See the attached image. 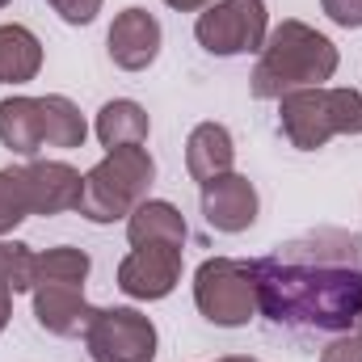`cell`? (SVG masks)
I'll return each mask as SVG.
<instances>
[{
  "instance_id": "cell-1",
  "label": "cell",
  "mask_w": 362,
  "mask_h": 362,
  "mask_svg": "<svg viewBox=\"0 0 362 362\" xmlns=\"http://www.w3.org/2000/svg\"><path fill=\"white\" fill-rule=\"evenodd\" d=\"M257 312L299 333H346L362 308V236L316 228L253 262Z\"/></svg>"
},
{
  "instance_id": "cell-2",
  "label": "cell",
  "mask_w": 362,
  "mask_h": 362,
  "mask_svg": "<svg viewBox=\"0 0 362 362\" xmlns=\"http://www.w3.org/2000/svg\"><path fill=\"white\" fill-rule=\"evenodd\" d=\"M337 72V47L303 21H282L266 34L262 59L253 68V97L278 101L295 89H320Z\"/></svg>"
},
{
  "instance_id": "cell-3",
  "label": "cell",
  "mask_w": 362,
  "mask_h": 362,
  "mask_svg": "<svg viewBox=\"0 0 362 362\" xmlns=\"http://www.w3.org/2000/svg\"><path fill=\"white\" fill-rule=\"evenodd\" d=\"M282 135L299 152L325 148L333 135H362V93L354 89H295L278 97Z\"/></svg>"
},
{
  "instance_id": "cell-4",
  "label": "cell",
  "mask_w": 362,
  "mask_h": 362,
  "mask_svg": "<svg viewBox=\"0 0 362 362\" xmlns=\"http://www.w3.org/2000/svg\"><path fill=\"white\" fill-rule=\"evenodd\" d=\"M156 177V165L148 156V148H118L105 152V160H97L85 173V194H81V215L93 223H114L127 219L144 198L148 185Z\"/></svg>"
},
{
  "instance_id": "cell-5",
  "label": "cell",
  "mask_w": 362,
  "mask_h": 362,
  "mask_svg": "<svg viewBox=\"0 0 362 362\" xmlns=\"http://www.w3.org/2000/svg\"><path fill=\"white\" fill-rule=\"evenodd\" d=\"M194 303L198 312L219 325V329H240L257 312V286H253V266L232 262V257H211L194 274Z\"/></svg>"
},
{
  "instance_id": "cell-6",
  "label": "cell",
  "mask_w": 362,
  "mask_h": 362,
  "mask_svg": "<svg viewBox=\"0 0 362 362\" xmlns=\"http://www.w3.org/2000/svg\"><path fill=\"white\" fill-rule=\"evenodd\" d=\"M266 4L262 0H215L198 13L194 38L211 55H249L266 47Z\"/></svg>"
},
{
  "instance_id": "cell-7",
  "label": "cell",
  "mask_w": 362,
  "mask_h": 362,
  "mask_svg": "<svg viewBox=\"0 0 362 362\" xmlns=\"http://www.w3.org/2000/svg\"><path fill=\"white\" fill-rule=\"evenodd\" d=\"M93 362H152L156 325L135 308H101L85 333Z\"/></svg>"
},
{
  "instance_id": "cell-8",
  "label": "cell",
  "mask_w": 362,
  "mask_h": 362,
  "mask_svg": "<svg viewBox=\"0 0 362 362\" xmlns=\"http://www.w3.org/2000/svg\"><path fill=\"white\" fill-rule=\"evenodd\" d=\"M97 316L85 299V282H38L34 286V320L55 337H85Z\"/></svg>"
},
{
  "instance_id": "cell-9",
  "label": "cell",
  "mask_w": 362,
  "mask_h": 362,
  "mask_svg": "<svg viewBox=\"0 0 362 362\" xmlns=\"http://www.w3.org/2000/svg\"><path fill=\"white\" fill-rule=\"evenodd\" d=\"M181 282V249L144 245L118 266V286L131 299H165Z\"/></svg>"
},
{
  "instance_id": "cell-10",
  "label": "cell",
  "mask_w": 362,
  "mask_h": 362,
  "mask_svg": "<svg viewBox=\"0 0 362 362\" xmlns=\"http://www.w3.org/2000/svg\"><path fill=\"white\" fill-rule=\"evenodd\" d=\"M202 215L215 232H245L253 228L257 219V189L253 181L240 177V173H223V177H211L202 185Z\"/></svg>"
},
{
  "instance_id": "cell-11",
  "label": "cell",
  "mask_w": 362,
  "mask_h": 362,
  "mask_svg": "<svg viewBox=\"0 0 362 362\" xmlns=\"http://www.w3.org/2000/svg\"><path fill=\"white\" fill-rule=\"evenodd\" d=\"M160 55V21L148 8H122L110 25V59L122 72H144Z\"/></svg>"
},
{
  "instance_id": "cell-12",
  "label": "cell",
  "mask_w": 362,
  "mask_h": 362,
  "mask_svg": "<svg viewBox=\"0 0 362 362\" xmlns=\"http://www.w3.org/2000/svg\"><path fill=\"white\" fill-rule=\"evenodd\" d=\"M25 185H30V211L34 215H64L81 206L85 177L64 165V160H34L25 165Z\"/></svg>"
},
{
  "instance_id": "cell-13",
  "label": "cell",
  "mask_w": 362,
  "mask_h": 362,
  "mask_svg": "<svg viewBox=\"0 0 362 362\" xmlns=\"http://www.w3.org/2000/svg\"><path fill=\"white\" fill-rule=\"evenodd\" d=\"M236 148H232V131L223 122H198L185 139V169L198 185H206L211 177L232 173Z\"/></svg>"
},
{
  "instance_id": "cell-14",
  "label": "cell",
  "mask_w": 362,
  "mask_h": 362,
  "mask_svg": "<svg viewBox=\"0 0 362 362\" xmlns=\"http://www.w3.org/2000/svg\"><path fill=\"white\" fill-rule=\"evenodd\" d=\"M127 240L135 249L144 245H169L181 249L185 245V219L173 202H160V198H144L131 215H127Z\"/></svg>"
},
{
  "instance_id": "cell-15",
  "label": "cell",
  "mask_w": 362,
  "mask_h": 362,
  "mask_svg": "<svg viewBox=\"0 0 362 362\" xmlns=\"http://www.w3.org/2000/svg\"><path fill=\"white\" fill-rule=\"evenodd\" d=\"M148 110L131 97H118V101H105L101 114H97V139L105 152H118V148H144L148 144Z\"/></svg>"
},
{
  "instance_id": "cell-16",
  "label": "cell",
  "mask_w": 362,
  "mask_h": 362,
  "mask_svg": "<svg viewBox=\"0 0 362 362\" xmlns=\"http://www.w3.org/2000/svg\"><path fill=\"white\" fill-rule=\"evenodd\" d=\"M0 144L17 156H34L42 148V110L38 97H4L0 101Z\"/></svg>"
},
{
  "instance_id": "cell-17",
  "label": "cell",
  "mask_w": 362,
  "mask_h": 362,
  "mask_svg": "<svg viewBox=\"0 0 362 362\" xmlns=\"http://www.w3.org/2000/svg\"><path fill=\"white\" fill-rule=\"evenodd\" d=\"M42 68V42L25 25H0V85H25Z\"/></svg>"
},
{
  "instance_id": "cell-18",
  "label": "cell",
  "mask_w": 362,
  "mask_h": 362,
  "mask_svg": "<svg viewBox=\"0 0 362 362\" xmlns=\"http://www.w3.org/2000/svg\"><path fill=\"white\" fill-rule=\"evenodd\" d=\"M38 110H42V148H85V114L76 110V101L51 93V97H38Z\"/></svg>"
},
{
  "instance_id": "cell-19",
  "label": "cell",
  "mask_w": 362,
  "mask_h": 362,
  "mask_svg": "<svg viewBox=\"0 0 362 362\" xmlns=\"http://www.w3.org/2000/svg\"><path fill=\"white\" fill-rule=\"evenodd\" d=\"M89 253L85 249H72V245H59V249H47L38 253V270H34V286L38 282H85L89 278Z\"/></svg>"
},
{
  "instance_id": "cell-20",
  "label": "cell",
  "mask_w": 362,
  "mask_h": 362,
  "mask_svg": "<svg viewBox=\"0 0 362 362\" xmlns=\"http://www.w3.org/2000/svg\"><path fill=\"white\" fill-rule=\"evenodd\" d=\"M30 211V185H25V169H0V236L13 232Z\"/></svg>"
},
{
  "instance_id": "cell-21",
  "label": "cell",
  "mask_w": 362,
  "mask_h": 362,
  "mask_svg": "<svg viewBox=\"0 0 362 362\" xmlns=\"http://www.w3.org/2000/svg\"><path fill=\"white\" fill-rule=\"evenodd\" d=\"M68 25H89L93 17L101 13V0H47Z\"/></svg>"
},
{
  "instance_id": "cell-22",
  "label": "cell",
  "mask_w": 362,
  "mask_h": 362,
  "mask_svg": "<svg viewBox=\"0 0 362 362\" xmlns=\"http://www.w3.org/2000/svg\"><path fill=\"white\" fill-rule=\"evenodd\" d=\"M325 17L337 21L341 30H358L362 25V0H320Z\"/></svg>"
},
{
  "instance_id": "cell-23",
  "label": "cell",
  "mask_w": 362,
  "mask_h": 362,
  "mask_svg": "<svg viewBox=\"0 0 362 362\" xmlns=\"http://www.w3.org/2000/svg\"><path fill=\"white\" fill-rule=\"evenodd\" d=\"M320 362H362V337H337L325 354H320Z\"/></svg>"
},
{
  "instance_id": "cell-24",
  "label": "cell",
  "mask_w": 362,
  "mask_h": 362,
  "mask_svg": "<svg viewBox=\"0 0 362 362\" xmlns=\"http://www.w3.org/2000/svg\"><path fill=\"white\" fill-rule=\"evenodd\" d=\"M13 253H17V245H4V240H0V286H8V270H13Z\"/></svg>"
},
{
  "instance_id": "cell-25",
  "label": "cell",
  "mask_w": 362,
  "mask_h": 362,
  "mask_svg": "<svg viewBox=\"0 0 362 362\" xmlns=\"http://www.w3.org/2000/svg\"><path fill=\"white\" fill-rule=\"evenodd\" d=\"M8 316H13V291L0 286V333H4V325H8Z\"/></svg>"
},
{
  "instance_id": "cell-26",
  "label": "cell",
  "mask_w": 362,
  "mask_h": 362,
  "mask_svg": "<svg viewBox=\"0 0 362 362\" xmlns=\"http://www.w3.org/2000/svg\"><path fill=\"white\" fill-rule=\"evenodd\" d=\"M169 8H177V13H198V8H206V4H215V0H165Z\"/></svg>"
},
{
  "instance_id": "cell-27",
  "label": "cell",
  "mask_w": 362,
  "mask_h": 362,
  "mask_svg": "<svg viewBox=\"0 0 362 362\" xmlns=\"http://www.w3.org/2000/svg\"><path fill=\"white\" fill-rule=\"evenodd\" d=\"M350 329H354V337H362V308H358V316H354V325H350Z\"/></svg>"
},
{
  "instance_id": "cell-28",
  "label": "cell",
  "mask_w": 362,
  "mask_h": 362,
  "mask_svg": "<svg viewBox=\"0 0 362 362\" xmlns=\"http://www.w3.org/2000/svg\"><path fill=\"white\" fill-rule=\"evenodd\" d=\"M219 362H257V358H219Z\"/></svg>"
},
{
  "instance_id": "cell-29",
  "label": "cell",
  "mask_w": 362,
  "mask_h": 362,
  "mask_svg": "<svg viewBox=\"0 0 362 362\" xmlns=\"http://www.w3.org/2000/svg\"><path fill=\"white\" fill-rule=\"evenodd\" d=\"M4 4H8V0H0V8H4Z\"/></svg>"
}]
</instances>
